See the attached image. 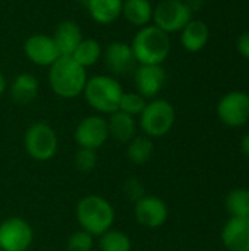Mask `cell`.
I'll list each match as a JSON object with an SVG mask.
<instances>
[{"label": "cell", "instance_id": "1", "mask_svg": "<svg viewBox=\"0 0 249 251\" xmlns=\"http://www.w3.org/2000/svg\"><path fill=\"white\" fill-rule=\"evenodd\" d=\"M48 68V84L56 96L75 99L84 93L87 71L72 56H60Z\"/></svg>", "mask_w": 249, "mask_h": 251}, {"label": "cell", "instance_id": "2", "mask_svg": "<svg viewBox=\"0 0 249 251\" xmlns=\"http://www.w3.org/2000/svg\"><path fill=\"white\" fill-rule=\"evenodd\" d=\"M75 213L79 228L94 237H100L112 229L116 219L113 204L107 199L95 194L82 197L76 204Z\"/></svg>", "mask_w": 249, "mask_h": 251}, {"label": "cell", "instance_id": "3", "mask_svg": "<svg viewBox=\"0 0 249 251\" xmlns=\"http://www.w3.org/2000/svg\"><path fill=\"white\" fill-rule=\"evenodd\" d=\"M138 65H161L170 53V37L156 25L142 26L132 40Z\"/></svg>", "mask_w": 249, "mask_h": 251}, {"label": "cell", "instance_id": "4", "mask_svg": "<svg viewBox=\"0 0 249 251\" xmlns=\"http://www.w3.org/2000/svg\"><path fill=\"white\" fill-rule=\"evenodd\" d=\"M82 94L95 112L101 115H112L119 110L123 88L119 81L110 75H95L87 79Z\"/></svg>", "mask_w": 249, "mask_h": 251}, {"label": "cell", "instance_id": "5", "mask_svg": "<svg viewBox=\"0 0 249 251\" xmlns=\"http://www.w3.org/2000/svg\"><path fill=\"white\" fill-rule=\"evenodd\" d=\"M176 113L170 101L164 99H153L139 115L138 125L144 135L150 138H161L170 132L175 125Z\"/></svg>", "mask_w": 249, "mask_h": 251}, {"label": "cell", "instance_id": "6", "mask_svg": "<svg viewBox=\"0 0 249 251\" xmlns=\"http://www.w3.org/2000/svg\"><path fill=\"white\" fill-rule=\"evenodd\" d=\"M23 147L31 159L37 162H48L57 153L59 138L48 124L34 122L25 131Z\"/></svg>", "mask_w": 249, "mask_h": 251}, {"label": "cell", "instance_id": "7", "mask_svg": "<svg viewBox=\"0 0 249 251\" xmlns=\"http://www.w3.org/2000/svg\"><path fill=\"white\" fill-rule=\"evenodd\" d=\"M192 19V10L183 0H163L153 9V21L166 34L182 31Z\"/></svg>", "mask_w": 249, "mask_h": 251}, {"label": "cell", "instance_id": "8", "mask_svg": "<svg viewBox=\"0 0 249 251\" xmlns=\"http://www.w3.org/2000/svg\"><path fill=\"white\" fill-rule=\"evenodd\" d=\"M34 241L32 226L19 216H10L0 222V250L26 251Z\"/></svg>", "mask_w": 249, "mask_h": 251}, {"label": "cell", "instance_id": "9", "mask_svg": "<svg viewBox=\"0 0 249 251\" xmlns=\"http://www.w3.org/2000/svg\"><path fill=\"white\" fill-rule=\"evenodd\" d=\"M220 121L230 126L239 128L249 121V94L245 91H230L223 96L217 104Z\"/></svg>", "mask_w": 249, "mask_h": 251}, {"label": "cell", "instance_id": "10", "mask_svg": "<svg viewBox=\"0 0 249 251\" xmlns=\"http://www.w3.org/2000/svg\"><path fill=\"white\" fill-rule=\"evenodd\" d=\"M73 137L79 149L98 150L110 138L107 129V119L100 115H91L84 118L76 125Z\"/></svg>", "mask_w": 249, "mask_h": 251}, {"label": "cell", "instance_id": "11", "mask_svg": "<svg viewBox=\"0 0 249 251\" xmlns=\"http://www.w3.org/2000/svg\"><path fill=\"white\" fill-rule=\"evenodd\" d=\"M134 215L136 222L148 229L163 226L169 218V209L164 200L156 196H142L134 204Z\"/></svg>", "mask_w": 249, "mask_h": 251}, {"label": "cell", "instance_id": "12", "mask_svg": "<svg viewBox=\"0 0 249 251\" xmlns=\"http://www.w3.org/2000/svg\"><path fill=\"white\" fill-rule=\"evenodd\" d=\"M23 51L28 60L38 66H51L60 57L53 37L45 34H34L28 37L23 43Z\"/></svg>", "mask_w": 249, "mask_h": 251}, {"label": "cell", "instance_id": "13", "mask_svg": "<svg viewBox=\"0 0 249 251\" xmlns=\"http://www.w3.org/2000/svg\"><path fill=\"white\" fill-rule=\"evenodd\" d=\"M134 79L138 94L144 99H154L163 90L167 75L161 65H138Z\"/></svg>", "mask_w": 249, "mask_h": 251}, {"label": "cell", "instance_id": "14", "mask_svg": "<svg viewBox=\"0 0 249 251\" xmlns=\"http://www.w3.org/2000/svg\"><path fill=\"white\" fill-rule=\"evenodd\" d=\"M107 69L114 75H128L136 69V59L131 44L125 41L110 43L101 54Z\"/></svg>", "mask_w": 249, "mask_h": 251}, {"label": "cell", "instance_id": "15", "mask_svg": "<svg viewBox=\"0 0 249 251\" xmlns=\"http://www.w3.org/2000/svg\"><path fill=\"white\" fill-rule=\"evenodd\" d=\"M222 243L229 251H249V218H229L222 229Z\"/></svg>", "mask_w": 249, "mask_h": 251}, {"label": "cell", "instance_id": "16", "mask_svg": "<svg viewBox=\"0 0 249 251\" xmlns=\"http://www.w3.org/2000/svg\"><path fill=\"white\" fill-rule=\"evenodd\" d=\"M60 56H72L78 44L84 40L79 25L73 21H62L53 34Z\"/></svg>", "mask_w": 249, "mask_h": 251}, {"label": "cell", "instance_id": "17", "mask_svg": "<svg viewBox=\"0 0 249 251\" xmlns=\"http://www.w3.org/2000/svg\"><path fill=\"white\" fill-rule=\"evenodd\" d=\"M107 129H109V137H112L119 143L128 144L136 135V121L134 116L116 110L112 115H109Z\"/></svg>", "mask_w": 249, "mask_h": 251}, {"label": "cell", "instance_id": "18", "mask_svg": "<svg viewBox=\"0 0 249 251\" xmlns=\"http://www.w3.org/2000/svg\"><path fill=\"white\" fill-rule=\"evenodd\" d=\"M90 16L100 25H110L122 16L123 0H87Z\"/></svg>", "mask_w": 249, "mask_h": 251}, {"label": "cell", "instance_id": "19", "mask_svg": "<svg viewBox=\"0 0 249 251\" xmlns=\"http://www.w3.org/2000/svg\"><path fill=\"white\" fill-rule=\"evenodd\" d=\"M10 99L21 106L29 104L38 94V81L32 74H19L9 88Z\"/></svg>", "mask_w": 249, "mask_h": 251}, {"label": "cell", "instance_id": "20", "mask_svg": "<svg viewBox=\"0 0 249 251\" xmlns=\"http://www.w3.org/2000/svg\"><path fill=\"white\" fill-rule=\"evenodd\" d=\"M208 37H210L208 26L203 21L191 19L182 29L181 41H182V46L185 50L195 53L205 47Z\"/></svg>", "mask_w": 249, "mask_h": 251}, {"label": "cell", "instance_id": "21", "mask_svg": "<svg viewBox=\"0 0 249 251\" xmlns=\"http://www.w3.org/2000/svg\"><path fill=\"white\" fill-rule=\"evenodd\" d=\"M122 15L135 26H145L153 21V4L150 0H123Z\"/></svg>", "mask_w": 249, "mask_h": 251}, {"label": "cell", "instance_id": "22", "mask_svg": "<svg viewBox=\"0 0 249 251\" xmlns=\"http://www.w3.org/2000/svg\"><path fill=\"white\" fill-rule=\"evenodd\" d=\"M154 154L153 138L147 135H135L126 144V156L134 165H145Z\"/></svg>", "mask_w": 249, "mask_h": 251}, {"label": "cell", "instance_id": "23", "mask_svg": "<svg viewBox=\"0 0 249 251\" xmlns=\"http://www.w3.org/2000/svg\"><path fill=\"white\" fill-rule=\"evenodd\" d=\"M225 206L230 218H249V190H232L225 199Z\"/></svg>", "mask_w": 249, "mask_h": 251}, {"label": "cell", "instance_id": "24", "mask_svg": "<svg viewBox=\"0 0 249 251\" xmlns=\"http://www.w3.org/2000/svg\"><path fill=\"white\" fill-rule=\"evenodd\" d=\"M103 51H101V46L97 40L94 38H84L78 47L75 49V51L72 53V57L84 68L92 66L94 63L98 62V59L101 57Z\"/></svg>", "mask_w": 249, "mask_h": 251}, {"label": "cell", "instance_id": "25", "mask_svg": "<svg viewBox=\"0 0 249 251\" xmlns=\"http://www.w3.org/2000/svg\"><path fill=\"white\" fill-rule=\"evenodd\" d=\"M100 251H132V241L128 234L119 229H109L98 237Z\"/></svg>", "mask_w": 249, "mask_h": 251}, {"label": "cell", "instance_id": "26", "mask_svg": "<svg viewBox=\"0 0 249 251\" xmlns=\"http://www.w3.org/2000/svg\"><path fill=\"white\" fill-rule=\"evenodd\" d=\"M145 106H147V99H144L141 94L123 91L120 103H119V110L135 118V116L141 115V112L144 110Z\"/></svg>", "mask_w": 249, "mask_h": 251}, {"label": "cell", "instance_id": "27", "mask_svg": "<svg viewBox=\"0 0 249 251\" xmlns=\"http://www.w3.org/2000/svg\"><path fill=\"white\" fill-rule=\"evenodd\" d=\"M95 246V237L90 232L79 229L69 235L66 241L68 251H92Z\"/></svg>", "mask_w": 249, "mask_h": 251}, {"label": "cell", "instance_id": "28", "mask_svg": "<svg viewBox=\"0 0 249 251\" xmlns=\"http://www.w3.org/2000/svg\"><path fill=\"white\" fill-rule=\"evenodd\" d=\"M98 163L97 150L91 149H78L75 154V168L82 174H90L95 169Z\"/></svg>", "mask_w": 249, "mask_h": 251}, {"label": "cell", "instance_id": "29", "mask_svg": "<svg viewBox=\"0 0 249 251\" xmlns=\"http://www.w3.org/2000/svg\"><path fill=\"white\" fill-rule=\"evenodd\" d=\"M123 193H125L126 199L132 200L134 203L138 201L142 196H145L144 185L136 178H128L125 181V184H123Z\"/></svg>", "mask_w": 249, "mask_h": 251}, {"label": "cell", "instance_id": "30", "mask_svg": "<svg viewBox=\"0 0 249 251\" xmlns=\"http://www.w3.org/2000/svg\"><path fill=\"white\" fill-rule=\"evenodd\" d=\"M236 47H238V51L244 56L249 59V31L244 32L239 35L238 41H236Z\"/></svg>", "mask_w": 249, "mask_h": 251}, {"label": "cell", "instance_id": "31", "mask_svg": "<svg viewBox=\"0 0 249 251\" xmlns=\"http://www.w3.org/2000/svg\"><path fill=\"white\" fill-rule=\"evenodd\" d=\"M241 151L249 159V132L242 138V141H241Z\"/></svg>", "mask_w": 249, "mask_h": 251}, {"label": "cell", "instance_id": "32", "mask_svg": "<svg viewBox=\"0 0 249 251\" xmlns=\"http://www.w3.org/2000/svg\"><path fill=\"white\" fill-rule=\"evenodd\" d=\"M188 3V6L191 7V10L194 12V10H198L201 6H203V0H189V1H186Z\"/></svg>", "mask_w": 249, "mask_h": 251}, {"label": "cell", "instance_id": "33", "mask_svg": "<svg viewBox=\"0 0 249 251\" xmlns=\"http://www.w3.org/2000/svg\"><path fill=\"white\" fill-rule=\"evenodd\" d=\"M4 91H6V78H4V75L0 72V97L3 96Z\"/></svg>", "mask_w": 249, "mask_h": 251}, {"label": "cell", "instance_id": "34", "mask_svg": "<svg viewBox=\"0 0 249 251\" xmlns=\"http://www.w3.org/2000/svg\"><path fill=\"white\" fill-rule=\"evenodd\" d=\"M82 1H87V0H82Z\"/></svg>", "mask_w": 249, "mask_h": 251}, {"label": "cell", "instance_id": "35", "mask_svg": "<svg viewBox=\"0 0 249 251\" xmlns=\"http://www.w3.org/2000/svg\"><path fill=\"white\" fill-rule=\"evenodd\" d=\"M0 251H1V250H0Z\"/></svg>", "mask_w": 249, "mask_h": 251}]
</instances>
